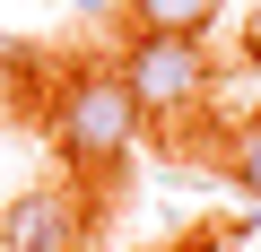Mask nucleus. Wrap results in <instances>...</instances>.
Returning a JSON list of instances; mask_svg holds the SVG:
<instances>
[{
    "instance_id": "nucleus-1",
    "label": "nucleus",
    "mask_w": 261,
    "mask_h": 252,
    "mask_svg": "<svg viewBox=\"0 0 261 252\" xmlns=\"http://www.w3.org/2000/svg\"><path fill=\"white\" fill-rule=\"evenodd\" d=\"M140 122H148V113L130 104L122 70L96 61V70H79V78L53 96V148H61L70 174H113V165L130 157V139H140Z\"/></svg>"
},
{
    "instance_id": "nucleus-2",
    "label": "nucleus",
    "mask_w": 261,
    "mask_h": 252,
    "mask_svg": "<svg viewBox=\"0 0 261 252\" xmlns=\"http://www.w3.org/2000/svg\"><path fill=\"white\" fill-rule=\"evenodd\" d=\"M113 70H122L130 104H140L148 122L209 104V78H218V70H209V35H130Z\"/></svg>"
},
{
    "instance_id": "nucleus-3",
    "label": "nucleus",
    "mask_w": 261,
    "mask_h": 252,
    "mask_svg": "<svg viewBox=\"0 0 261 252\" xmlns=\"http://www.w3.org/2000/svg\"><path fill=\"white\" fill-rule=\"evenodd\" d=\"M87 226L96 209L79 183H35L0 209V252H87Z\"/></svg>"
},
{
    "instance_id": "nucleus-4",
    "label": "nucleus",
    "mask_w": 261,
    "mask_h": 252,
    "mask_svg": "<svg viewBox=\"0 0 261 252\" xmlns=\"http://www.w3.org/2000/svg\"><path fill=\"white\" fill-rule=\"evenodd\" d=\"M130 18H140V35H209L218 0H130Z\"/></svg>"
},
{
    "instance_id": "nucleus-5",
    "label": "nucleus",
    "mask_w": 261,
    "mask_h": 252,
    "mask_svg": "<svg viewBox=\"0 0 261 252\" xmlns=\"http://www.w3.org/2000/svg\"><path fill=\"white\" fill-rule=\"evenodd\" d=\"M218 165H226V183H235L244 200H261V113H252L244 131L226 139V157H218Z\"/></svg>"
},
{
    "instance_id": "nucleus-6",
    "label": "nucleus",
    "mask_w": 261,
    "mask_h": 252,
    "mask_svg": "<svg viewBox=\"0 0 261 252\" xmlns=\"http://www.w3.org/2000/svg\"><path fill=\"white\" fill-rule=\"evenodd\" d=\"M0 113H9V52H0Z\"/></svg>"
},
{
    "instance_id": "nucleus-7",
    "label": "nucleus",
    "mask_w": 261,
    "mask_h": 252,
    "mask_svg": "<svg viewBox=\"0 0 261 252\" xmlns=\"http://www.w3.org/2000/svg\"><path fill=\"white\" fill-rule=\"evenodd\" d=\"M235 235H261V200H252V217H244V226H235Z\"/></svg>"
},
{
    "instance_id": "nucleus-8",
    "label": "nucleus",
    "mask_w": 261,
    "mask_h": 252,
    "mask_svg": "<svg viewBox=\"0 0 261 252\" xmlns=\"http://www.w3.org/2000/svg\"><path fill=\"white\" fill-rule=\"evenodd\" d=\"M70 9H87V18H96V9H113V0H70Z\"/></svg>"
}]
</instances>
